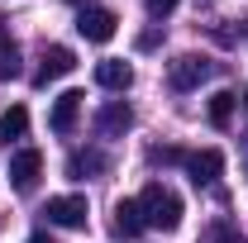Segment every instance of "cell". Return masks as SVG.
Masks as SVG:
<instances>
[{
    "label": "cell",
    "instance_id": "obj_1",
    "mask_svg": "<svg viewBox=\"0 0 248 243\" xmlns=\"http://www.w3.org/2000/svg\"><path fill=\"white\" fill-rule=\"evenodd\" d=\"M139 210H143V224H148V229L172 234V229L182 224V196H177V191H167L162 182H153V186H143Z\"/></svg>",
    "mask_w": 248,
    "mask_h": 243
},
{
    "label": "cell",
    "instance_id": "obj_2",
    "mask_svg": "<svg viewBox=\"0 0 248 243\" xmlns=\"http://www.w3.org/2000/svg\"><path fill=\"white\" fill-rule=\"evenodd\" d=\"M215 76V62L210 58H196V53H186L167 67V81H172V91H196L201 81H210Z\"/></svg>",
    "mask_w": 248,
    "mask_h": 243
},
{
    "label": "cell",
    "instance_id": "obj_3",
    "mask_svg": "<svg viewBox=\"0 0 248 243\" xmlns=\"http://www.w3.org/2000/svg\"><path fill=\"white\" fill-rule=\"evenodd\" d=\"M43 214H48V224H58V229H86L91 205H86V196H53V200L43 205Z\"/></svg>",
    "mask_w": 248,
    "mask_h": 243
},
{
    "label": "cell",
    "instance_id": "obj_4",
    "mask_svg": "<svg viewBox=\"0 0 248 243\" xmlns=\"http://www.w3.org/2000/svg\"><path fill=\"white\" fill-rule=\"evenodd\" d=\"M38 177H43V152L38 148H19L10 157V182H15V191H33Z\"/></svg>",
    "mask_w": 248,
    "mask_h": 243
},
{
    "label": "cell",
    "instance_id": "obj_5",
    "mask_svg": "<svg viewBox=\"0 0 248 243\" xmlns=\"http://www.w3.org/2000/svg\"><path fill=\"white\" fill-rule=\"evenodd\" d=\"M186 172L196 186H215L219 172H224V152L219 148H201V152H186Z\"/></svg>",
    "mask_w": 248,
    "mask_h": 243
},
{
    "label": "cell",
    "instance_id": "obj_6",
    "mask_svg": "<svg viewBox=\"0 0 248 243\" xmlns=\"http://www.w3.org/2000/svg\"><path fill=\"white\" fill-rule=\"evenodd\" d=\"M115 24H120V19H115L110 10H81V15H77V33H81L86 43H110V38H115Z\"/></svg>",
    "mask_w": 248,
    "mask_h": 243
},
{
    "label": "cell",
    "instance_id": "obj_7",
    "mask_svg": "<svg viewBox=\"0 0 248 243\" xmlns=\"http://www.w3.org/2000/svg\"><path fill=\"white\" fill-rule=\"evenodd\" d=\"M67 72H77V53L72 48H43V67H38V86H48V81H58V76H67Z\"/></svg>",
    "mask_w": 248,
    "mask_h": 243
},
{
    "label": "cell",
    "instance_id": "obj_8",
    "mask_svg": "<svg viewBox=\"0 0 248 243\" xmlns=\"http://www.w3.org/2000/svg\"><path fill=\"white\" fill-rule=\"evenodd\" d=\"M134 124V110L124 105V100H105L100 110H95V134H105V138H115Z\"/></svg>",
    "mask_w": 248,
    "mask_h": 243
},
{
    "label": "cell",
    "instance_id": "obj_9",
    "mask_svg": "<svg viewBox=\"0 0 248 243\" xmlns=\"http://www.w3.org/2000/svg\"><path fill=\"white\" fill-rule=\"evenodd\" d=\"M77 115H81V91H62L58 100H53V115H48V129H53V134H72Z\"/></svg>",
    "mask_w": 248,
    "mask_h": 243
},
{
    "label": "cell",
    "instance_id": "obj_10",
    "mask_svg": "<svg viewBox=\"0 0 248 243\" xmlns=\"http://www.w3.org/2000/svg\"><path fill=\"white\" fill-rule=\"evenodd\" d=\"M95 81L105 86V91H129L134 86V67L120 58H105V62H95Z\"/></svg>",
    "mask_w": 248,
    "mask_h": 243
},
{
    "label": "cell",
    "instance_id": "obj_11",
    "mask_svg": "<svg viewBox=\"0 0 248 243\" xmlns=\"http://www.w3.org/2000/svg\"><path fill=\"white\" fill-rule=\"evenodd\" d=\"M143 229V210H139V200H120L115 205V234L120 239H134Z\"/></svg>",
    "mask_w": 248,
    "mask_h": 243
},
{
    "label": "cell",
    "instance_id": "obj_12",
    "mask_svg": "<svg viewBox=\"0 0 248 243\" xmlns=\"http://www.w3.org/2000/svg\"><path fill=\"white\" fill-rule=\"evenodd\" d=\"M29 134V110L24 105H10L5 115H0V143H15V138H24Z\"/></svg>",
    "mask_w": 248,
    "mask_h": 243
},
{
    "label": "cell",
    "instance_id": "obj_13",
    "mask_svg": "<svg viewBox=\"0 0 248 243\" xmlns=\"http://www.w3.org/2000/svg\"><path fill=\"white\" fill-rule=\"evenodd\" d=\"M234 105H239V95H234V91H215V95H210V110H205V115H210V124H215V129H229Z\"/></svg>",
    "mask_w": 248,
    "mask_h": 243
},
{
    "label": "cell",
    "instance_id": "obj_14",
    "mask_svg": "<svg viewBox=\"0 0 248 243\" xmlns=\"http://www.w3.org/2000/svg\"><path fill=\"white\" fill-rule=\"evenodd\" d=\"M86 172H105V152H95V148H86V152H72L67 157V177H86Z\"/></svg>",
    "mask_w": 248,
    "mask_h": 243
},
{
    "label": "cell",
    "instance_id": "obj_15",
    "mask_svg": "<svg viewBox=\"0 0 248 243\" xmlns=\"http://www.w3.org/2000/svg\"><path fill=\"white\" fill-rule=\"evenodd\" d=\"M15 72H19V48L5 43V48H0V76H15Z\"/></svg>",
    "mask_w": 248,
    "mask_h": 243
},
{
    "label": "cell",
    "instance_id": "obj_16",
    "mask_svg": "<svg viewBox=\"0 0 248 243\" xmlns=\"http://www.w3.org/2000/svg\"><path fill=\"white\" fill-rule=\"evenodd\" d=\"M148 157H153L157 167H172V162H186V152H182V148H153Z\"/></svg>",
    "mask_w": 248,
    "mask_h": 243
},
{
    "label": "cell",
    "instance_id": "obj_17",
    "mask_svg": "<svg viewBox=\"0 0 248 243\" xmlns=\"http://www.w3.org/2000/svg\"><path fill=\"white\" fill-rule=\"evenodd\" d=\"M143 5H148V15H153V19H162V15H172V10H177V0H143Z\"/></svg>",
    "mask_w": 248,
    "mask_h": 243
},
{
    "label": "cell",
    "instance_id": "obj_18",
    "mask_svg": "<svg viewBox=\"0 0 248 243\" xmlns=\"http://www.w3.org/2000/svg\"><path fill=\"white\" fill-rule=\"evenodd\" d=\"M139 48L148 53V48H157V29H148V33H139Z\"/></svg>",
    "mask_w": 248,
    "mask_h": 243
},
{
    "label": "cell",
    "instance_id": "obj_19",
    "mask_svg": "<svg viewBox=\"0 0 248 243\" xmlns=\"http://www.w3.org/2000/svg\"><path fill=\"white\" fill-rule=\"evenodd\" d=\"M219 243H244V239H234V234H229V229H224V234H219Z\"/></svg>",
    "mask_w": 248,
    "mask_h": 243
},
{
    "label": "cell",
    "instance_id": "obj_20",
    "mask_svg": "<svg viewBox=\"0 0 248 243\" xmlns=\"http://www.w3.org/2000/svg\"><path fill=\"white\" fill-rule=\"evenodd\" d=\"M29 243H53V239H48V234H33V239Z\"/></svg>",
    "mask_w": 248,
    "mask_h": 243
},
{
    "label": "cell",
    "instance_id": "obj_21",
    "mask_svg": "<svg viewBox=\"0 0 248 243\" xmlns=\"http://www.w3.org/2000/svg\"><path fill=\"white\" fill-rule=\"evenodd\" d=\"M67 5H91V0H67Z\"/></svg>",
    "mask_w": 248,
    "mask_h": 243
},
{
    "label": "cell",
    "instance_id": "obj_22",
    "mask_svg": "<svg viewBox=\"0 0 248 243\" xmlns=\"http://www.w3.org/2000/svg\"><path fill=\"white\" fill-rule=\"evenodd\" d=\"M5 43H10V38H5V29H0V48H5Z\"/></svg>",
    "mask_w": 248,
    "mask_h": 243
},
{
    "label": "cell",
    "instance_id": "obj_23",
    "mask_svg": "<svg viewBox=\"0 0 248 243\" xmlns=\"http://www.w3.org/2000/svg\"><path fill=\"white\" fill-rule=\"evenodd\" d=\"M244 110H248V91H244Z\"/></svg>",
    "mask_w": 248,
    "mask_h": 243
}]
</instances>
